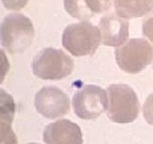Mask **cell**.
Here are the masks:
<instances>
[{
    "label": "cell",
    "instance_id": "cell-1",
    "mask_svg": "<svg viewBox=\"0 0 153 144\" xmlns=\"http://www.w3.org/2000/svg\"><path fill=\"white\" fill-rule=\"evenodd\" d=\"M101 43L100 29L88 20L68 25L62 34L63 47L76 57L94 55Z\"/></svg>",
    "mask_w": 153,
    "mask_h": 144
},
{
    "label": "cell",
    "instance_id": "cell-2",
    "mask_svg": "<svg viewBox=\"0 0 153 144\" xmlns=\"http://www.w3.org/2000/svg\"><path fill=\"white\" fill-rule=\"evenodd\" d=\"M34 27L31 19L22 13H11L3 18L0 27L1 45L10 53L22 52L31 45Z\"/></svg>",
    "mask_w": 153,
    "mask_h": 144
},
{
    "label": "cell",
    "instance_id": "cell-3",
    "mask_svg": "<svg viewBox=\"0 0 153 144\" xmlns=\"http://www.w3.org/2000/svg\"><path fill=\"white\" fill-rule=\"evenodd\" d=\"M106 92L108 96L106 114L112 122L128 124L138 118L139 100L131 86L123 83L111 84Z\"/></svg>",
    "mask_w": 153,
    "mask_h": 144
},
{
    "label": "cell",
    "instance_id": "cell-4",
    "mask_svg": "<svg viewBox=\"0 0 153 144\" xmlns=\"http://www.w3.org/2000/svg\"><path fill=\"white\" fill-rule=\"evenodd\" d=\"M34 76L44 80H61L74 70L72 59L61 49L48 47L42 49L32 60Z\"/></svg>",
    "mask_w": 153,
    "mask_h": 144
},
{
    "label": "cell",
    "instance_id": "cell-5",
    "mask_svg": "<svg viewBox=\"0 0 153 144\" xmlns=\"http://www.w3.org/2000/svg\"><path fill=\"white\" fill-rule=\"evenodd\" d=\"M115 59L123 72L137 74L153 62V47L146 38H131L116 48Z\"/></svg>",
    "mask_w": 153,
    "mask_h": 144
},
{
    "label": "cell",
    "instance_id": "cell-6",
    "mask_svg": "<svg viewBox=\"0 0 153 144\" xmlns=\"http://www.w3.org/2000/svg\"><path fill=\"white\" fill-rule=\"evenodd\" d=\"M108 92L94 84L82 86L72 97L74 114L82 120H96L108 110Z\"/></svg>",
    "mask_w": 153,
    "mask_h": 144
},
{
    "label": "cell",
    "instance_id": "cell-7",
    "mask_svg": "<svg viewBox=\"0 0 153 144\" xmlns=\"http://www.w3.org/2000/svg\"><path fill=\"white\" fill-rule=\"evenodd\" d=\"M35 109L47 118H59L69 112V97L56 86H45L36 93Z\"/></svg>",
    "mask_w": 153,
    "mask_h": 144
},
{
    "label": "cell",
    "instance_id": "cell-8",
    "mask_svg": "<svg viewBox=\"0 0 153 144\" xmlns=\"http://www.w3.org/2000/svg\"><path fill=\"white\" fill-rule=\"evenodd\" d=\"M98 27L103 45L118 48L127 43L129 38L128 19L118 16L116 13H110L101 17Z\"/></svg>",
    "mask_w": 153,
    "mask_h": 144
},
{
    "label": "cell",
    "instance_id": "cell-9",
    "mask_svg": "<svg viewBox=\"0 0 153 144\" xmlns=\"http://www.w3.org/2000/svg\"><path fill=\"white\" fill-rule=\"evenodd\" d=\"M43 136L46 144H83L80 127L68 120H60L49 124Z\"/></svg>",
    "mask_w": 153,
    "mask_h": 144
},
{
    "label": "cell",
    "instance_id": "cell-10",
    "mask_svg": "<svg viewBox=\"0 0 153 144\" xmlns=\"http://www.w3.org/2000/svg\"><path fill=\"white\" fill-rule=\"evenodd\" d=\"M115 13L124 19L147 16L153 11V0H114Z\"/></svg>",
    "mask_w": 153,
    "mask_h": 144
},
{
    "label": "cell",
    "instance_id": "cell-11",
    "mask_svg": "<svg viewBox=\"0 0 153 144\" xmlns=\"http://www.w3.org/2000/svg\"><path fill=\"white\" fill-rule=\"evenodd\" d=\"M64 9L71 17L84 22L94 16L85 0H64Z\"/></svg>",
    "mask_w": 153,
    "mask_h": 144
},
{
    "label": "cell",
    "instance_id": "cell-12",
    "mask_svg": "<svg viewBox=\"0 0 153 144\" xmlns=\"http://www.w3.org/2000/svg\"><path fill=\"white\" fill-rule=\"evenodd\" d=\"M85 1L94 14H102L104 12H108L114 2V0H85Z\"/></svg>",
    "mask_w": 153,
    "mask_h": 144
},
{
    "label": "cell",
    "instance_id": "cell-13",
    "mask_svg": "<svg viewBox=\"0 0 153 144\" xmlns=\"http://www.w3.org/2000/svg\"><path fill=\"white\" fill-rule=\"evenodd\" d=\"M141 30L143 35L153 44V11L143 18Z\"/></svg>",
    "mask_w": 153,
    "mask_h": 144
},
{
    "label": "cell",
    "instance_id": "cell-14",
    "mask_svg": "<svg viewBox=\"0 0 153 144\" xmlns=\"http://www.w3.org/2000/svg\"><path fill=\"white\" fill-rule=\"evenodd\" d=\"M17 140L12 132L10 125L1 123V144H16Z\"/></svg>",
    "mask_w": 153,
    "mask_h": 144
},
{
    "label": "cell",
    "instance_id": "cell-15",
    "mask_svg": "<svg viewBox=\"0 0 153 144\" xmlns=\"http://www.w3.org/2000/svg\"><path fill=\"white\" fill-rule=\"evenodd\" d=\"M143 118L150 125H153V93L147 97L143 108Z\"/></svg>",
    "mask_w": 153,
    "mask_h": 144
},
{
    "label": "cell",
    "instance_id": "cell-16",
    "mask_svg": "<svg viewBox=\"0 0 153 144\" xmlns=\"http://www.w3.org/2000/svg\"><path fill=\"white\" fill-rule=\"evenodd\" d=\"M3 7L10 11H19L28 4L29 0H1Z\"/></svg>",
    "mask_w": 153,
    "mask_h": 144
},
{
    "label": "cell",
    "instance_id": "cell-17",
    "mask_svg": "<svg viewBox=\"0 0 153 144\" xmlns=\"http://www.w3.org/2000/svg\"><path fill=\"white\" fill-rule=\"evenodd\" d=\"M29 144H38V143H29Z\"/></svg>",
    "mask_w": 153,
    "mask_h": 144
}]
</instances>
